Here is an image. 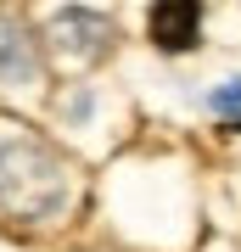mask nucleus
<instances>
[{
    "label": "nucleus",
    "mask_w": 241,
    "mask_h": 252,
    "mask_svg": "<svg viewBox=\"0 0 241 252\" xmlns=\"http://www.w3.org/2000/svg\"><path fill=\"white\" fill-rule=\"evenodd\" d=\"M68 196H73V168L56 146L28 140V135L0 146V207L11 219L45 224L68 207Z\"/></svg>",
    "instance_id": "1"
},
{
    "label": "nucleus",
    "mask_w": 241,
    "mask_h": 252,
    "mask_svg": "<svg viewBox=\"0 0 241 252\" xmlns=\"http://www.w3.org/2000/svg\"><path fill=\"white\" fill-rule=\"evenodd\" d=\"M45 39H51L56 62L68 67H96L112 51V17L96 6H56L45 17Z\"/></svg>",
    "instance_id": "2"
},
{
    "label": "nucleus",
    "mask_w": 241,
    "mask_h": 252,
    "mask_svg": "<svg viewBox=\"0 0 241 252\" xmlns=\"http://www.w3.org/2000/svg\"><path fill=\"white\" fill-rule=\"evenodd\" d=\"M146 34H152V45L169 51V56L191 51L202 39V6L197 0H157V6L146 11Z\"/></svg>",
    "instance_id": "3"
},
{
    "label": "nucleus",
    "mask_w": 241,
    "mask_h": 252,
    "mask_svg": "<svg viewBox=\"0 0 241 252\" xmlns=\"http://www.w3.org/2000/svg\"><path fill=\"white\" fill-rule=\"evenodd\" d=\"M34 73H39L34 34H28L17 17H0V79H6V84H28Z\"/></svg>",
    "instance_id": "4"
},
{
    "label": "nucleus",
    "mask_w": 241,
    "mask_h": 252,
    "mask_svg": "<svg viewBox=\"0 0 241 252\" xmlns=\"http://www.w3.org/2000/svg\"><path fill=\"white\" fill-rule=\"evenodd\" d=\"M207 107H213V118L224 129H241V79H224L213 95H207Z\"/></svg>",
    "instance_id": "5"
}]
</instances>
